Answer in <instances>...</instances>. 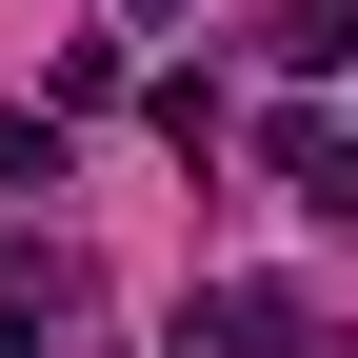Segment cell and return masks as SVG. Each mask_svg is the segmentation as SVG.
Listing matches in <instances>:
<instances>
[{
    "label": "cell",
    "instance_id": "3",
    "mask_svg": "<svg viewBox=\"0 0 358 358\" xmlns=\"http://www.w3.org/2000/svg\"><path fill=\"white\" fill-rule=\"evenodd\" d=\"M140 20H159V0H140Z\"/></svg>",
    "mask_w": 358,
    "mask_h": 358
},
{
    "label": "cell",
    "instance_id": "2",
    "mask_svg": "<svg viewBox=\"0 0 358 358\" xmlns=\"http://www.w3.org/2000/svg\"><path fill=\"white\" fill-rule=\"evenodd\" d=\"M279 179H299L319 219H358V140H338V120H279Z\"/></svg>",
    "mask_w": 358,
    "mask_h": 358
},
{
    "label": "cell",
    "instance_id": "1",
    "mask_svg": "<svg viewBox=\"0 0 358 358\" xmlns=\"http://www.w3.org/2000/svg\"><path fill=\"white\" fill-rule=\"evenodd\" d=\"M259 60H279V80H338V60H358V20H338V0H279V20H259Z\"/></svg>",
    "mask_w": 358,
    "mask_h": 358
}]
</instances>
